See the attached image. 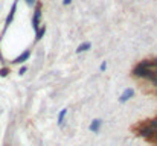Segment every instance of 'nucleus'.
<instances>
[{
  "instance_id": "obj_18",
  "label": "nucleus",
  "mask_w": 157,
  "mask_h": 146,
  "mask_svg": "<svg viewBox=\"0 0 157 146\" xmlns=\"http://www.w3.org/2000/svg\"><path fill=\"white\" fill-rule=\"evenodd\" d=\"M72 0H63V5H70Z\"/></svg>"
},
{
  "instance_id": "obj_13",
  "label": "nucleus",
  "mask_w": 157,
  "mask_h": 146,
  "mask_svg": "<svg viewBox=\"0 0 157 146\" xmlns=\"http://www.w3.org/2000/svg\"><path fill=\"white\" fill-rule=\"evenodd\" d=\"M26 72H28V67H21V69H20V72H18V73H20V75H25V73H26Z\"/></svg>"
},
{
  "instance_id": "obj_2",
  "label": "nucleus",
  "mask_w": 157,
  "mask_h": 146,
  "mask_svg": "<svg viewBox=\"0 0 157 146\" xmlns=\"http://www.w3.org/2000/svg\"><path fill=\"white\" fill-rule=\"evenodd\" d=\"M40 18H41V5H37L35 11H34V17H32V28L37 31L40 26Z\"/></svg>"
},
{
  "instance_id": "obj_17",
  "label": "nucleus",
  "mask_w": 157,
  "mask_h": 146,
  "mask_svg": "<svg viewBox=\"0 0 157 146\" xmlns=\"http://www.w3.org/2000/svg\"><path fill=\"white\" fill-rule=\"evenodd\" d=\"M151 82H153V84H154V85H156V87H157V76H154V78L151 79Z\"/></svg>"
},
{
  "instance_id": "obj_1",
  "label": "nucleus",
  "mask_w": 157,
  "mask_h": 146,
  "mask_svg": "<svg viewBox=\"0 0 157 146\" xmlns=\"http://www.w3.org/2000/svg\"><path fill=\"white\" fill-rule=\"evenodd\" d=\"M133 75H134L136 78H145V79H153V78L156 76V73H154L153 70H147V69H144V67H140V66H136V67L133 69Z\"/></svg>"
},
{
  "instance_id": "obj_20",
  "label": "nucleus",
  "mask_w": 157,
  "mask_h": 146,
  "mask_svg": "<svg viewBox=\"0 0 157 146\" xmlns=\"http://www.w3.org/2000/svg\"><path fill=\"white\" fill-rule=\"evenodd\" d=\"M154 73H156V76H157V67H156V72H154Z\"/></svg>"
},
{
  "instance_id": "obj_19",
  "label": "nucleus",
  "mask_w": 157,
  "mask_h": 146,
  "mask_svg": "<svg viewBox=\"0 0 157 146\" xmlns=\"http://www.w3.org/2000/svg\"><path fill=\"white\" fill-rule=\"evenodd\" d=\"M151 139H153V140H156V142H157V131L154 133V134H153V137H151Z\"/></svg>"
},
{
  "instance_id": "obj_7",
  "label": "nucleus",
  "mask_w": 157,
  "mask_h": 146,
  "mask_svg": "<svg viewBox=\"0 0 157 146\" xmlns=\"http://www.w3.org/2000/svg\"><path fill=\"white\" fill-rule=\"evenodd\" d=\"M15 9H17V0L14 2V5H12V8H11V12H9V17L6 18V26L11 24V21H12V18H14V15H15Z\"/></svg>"
},
{
  "instance_id": "obj_12",
  "label": "nucleus",
  "mask_w": 157,
  "mask_h": 146,
  "mask_svg": "<svg viewBox=\"0 0 157 146\" xmlns=\"http://www.w3.org/2000/svg\"><path fill=\"white\" fill-rule=\"evenodd\" d=\"M148 125H150L154 131H157V119H151V120L148 122Z\"/></svg>"
},
{
  "instance_id": "obj_3",
  "label": "nucleus",
  "mask_w": 157,
  "mask_h": 146,
  "mask_svg": "<svg viewBox=\"0 0 157 146\" xmlns=\"http://www.w3.org/2000/svg\"><path fill=\"white\" fill-rule=\"evenodd\" d=\"M137 133H139V136H142V137H153V134L156 133L150 125H144V126H140L139 129H137Z\"/></svg>"
},
{
  "instance_id": "obj_10",
  "label": "nucleus",
  "mask_w": 157,
  "mask_h": 146,
  "mask_svg": "<svg viewBox=\"0 0 157 146\" xmlns=\"http://www.w3.org/2000/svg\"><path fill=\"white\" fill-rule=\"evenodd\" d=\"M90 47H92V44H90L89 41H86V43L79 44V47L76 49V53H82V52H87V50H89Z\"/></svg>"
},
{
  "instance_id": "obj_9",
  "label": "nucleus",
  "mask_w": 157,
  "mask_h": 146,
  "mask_svg": "<svg viewBox=\"0 0 157 146\" xmlns=\"http://www.w3.org/2000/svg\"><path fill=\"white\" fill-rule=\"evenodd\" d=\"M66 114H67V108H63V110H61V111L58 113V120H56V122H58V125H59V126H61V125L64 123Z\"/></svg>"
},
{
  "instance_id": "obj_11",
  "label": "nucleus",
  "mask_w": 157,
  "mask_h": 146,
  "mask_svg": "<svg viewBox=\"0 0 157 146\" xmlns=\"http://www.w3.org/2000/svg\"><path fill=\"white\" fill-rule=\"evenodd\" d=\"M137 66H140V67H144V69H147V70H151V67H153V62H151L150 59H144V61H140Z\"/></svg>"
},
{
  "instance_id": "obj_16",
  "label": "nucleus",
  "mask_w": 157,
  "mask_h": 146,
  "mask_svg": "<svg viewBox=\"0 0 157 146\" xmlns=\"http://www.w3.org/2000/svg\"><path fill=\"white\" fill-rule=\"evenodd\" d=\"M26 2V5H29V6H32L34 3H35V0H25Z\"/></svg>"
},
{
  "instance_id": "obj_5",
  "label": "nucleus",
  "mask_w": 157,
  "mask_h": 146,
  "mask_svg": "<svg viewBox=\"0 0 157 146\" xmlns=\"http://www.w3.org/2000/svg\"><path fill=\"white\" fill-rule=\"evenodd\" d=\"M29 56H31V50H25V52H23L20 56H17L12 62H14V64H21V62L28 61V59H29Z\"/></svg>"
},
{
  "instance_id": "obj_6",
  "label": "nucleus",
  "mask_w": 157,
  "mask_h": 146,
  "mask_svg": "<svg viewBox=\"0 0 157 146\" xmlns=\"http://www.w3.org/2000/svg\"><path fill=\"white\" fill-rule=\"evenodd\" d=\"M101 125H102V120H101V119H95V120L90 123L89 129H90L92 133H98V131L101 129Z\"/></svg>"
},
{
  "instance_id": "obj_4",
  "label": "nucleus",
  "mask_w": 157,
  "mask_h": 146,
  "mask_svg": "<svg viewBox=\"0 0 157 146\" xmlns=\"http://www.w3.org/2000/svg\"><path fill=\"white\" fill-rule=\"evenodd\" d=\"M133 96H134V90H133V88H125V90H124V93H122L121 97H119V100H121L122 103H125L127 100H130Z\"/></svg>"
},
{
  "instance_id": "obj_8",
  "label": "nucleus",
  "mask_w": 157,
  "mask_h": 146,
  "mask_svg": "<svg viewBox=\"0 0 157 146\" xmlns=\"http://www.w3.org/2000/svg\"><path fill=\"white\" fill-rule=\"evenodd\" d=\"M46 34V26H41V28H38L37 31H35V40L37 41H40L41 38H43V35Z\"/></svg>"
},
{
  "instance_id": "obj_15",
  "label": "nucleus",
  "mask_w": 157,
  "mask_h": 146,
  "mask_svg": "<svg viewBox=\"0 0 157 146\" xmlns=\"http://www.w3.org/2000/svg\"><path fill=\"white\" fill-rule=\"evenodd\" d=\"M8 73H9V70H8V69H3V70H2V73H0V75H2V76H6V75H8Z\"/></svg>"
},
{
  "instance_id": "obj_14",
  "label": "nucleus",
  "mask_w": 157,
  "mask_h": 146,
  "mask_svg": "<svg viewBox=\"0 0 157 146\" xmlns=\"http://www.w3.org/2000/svg\"><path fill=\"white\" fill-rule=\"evenodd\" d=\"M105 69H107V62H105V61H104V62L101 64V67H99V70H101V72H104Z\"/></svg>"
}]
</instances>
